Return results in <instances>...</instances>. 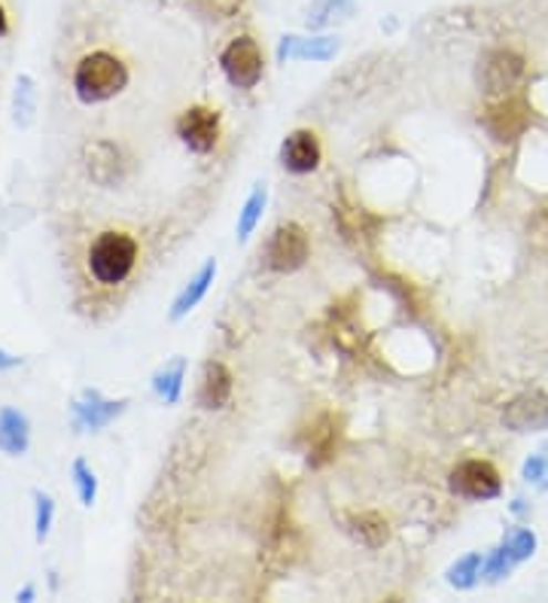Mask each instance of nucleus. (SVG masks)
Segmentation results:
<instances>
[{"label":"nucleus","mask_w":548,"mask_h":603,"mask_svg":"<svg viewBox=\"0 0 548 603\" xmlns=\"http://www.w3.org/2000/svg\"><path fill=\"white\" fill-rule=\"evenodd\" d=\"M128 68L120 55H113L107 49H95L73 68V95L80 104L92 108V104H104L122 95L128 89Z\"/></svg>","instance_id":"1"},{"label":"nucleus","mask_w":548,"mask_h":603,"mask_svg":"<svg viewBox=\"0 0 548 603\" xmlns=\"http://www.w3.org/2000/svg\"><path fill=\"white\" fill-rule=\"evenodd\" d=\"M137 254H141V247L134 242V235L122 229H107L89 244L85 268L101 287H120L137 266Z\"/></svg>","instance_id":"2"},{"label":"nucleus","mask_w":548,"mask_h":603,"mask_svg":"<svg viewBox=\"0 0 548 603\" xmlns=\"http://www.w3.org/2000/svg\"><path fill=\"white\" fill-rule=\"evenodd\" d=\"M219 71L226 76V83L231 89H241V92H250L256 85L262 83L266 76V55H262V47L256 43L254 37H235L229 47L219 52Z\"/></svg>","instance_id":"3"},{"label":"nucleus","mask_w":548,"mask_h":603,"mask_svg":"<svg viewBox=\"0 0 548 603\" xmlns=\"http://www.w3.org/2000/svg\"><path fill=\"white\" fill-rule=\"evenodd\" d=\"M268 272L275 275H292L311 259V238L299 223H280L278 229L271 232L262 251Z\"/></svg>","instance_id":"4"},{"label":"nucleus","mask_w":548,"mask_h":603,"mask_svg":"<svg viewBox=\"0 0 548 603\" xmlns=\"http://www.w3.org/2000/svg\"><path fill=\"white\" fill-rule=\"evenodd\" d=\"M448 488L451 494L461 500L485 503V500H497L503 494V479L490 460H463L448 472Z\"/></svg>","instance_id":"5"},{"label":"nucleus","mask_w":548,"mask_h":603,"mask_svg":"<svg viewBox=\"0 0 548 603\" xmlns=\"http://www.w3.org/2000/svg\"><path fill=\"white\" fill-rule=\"evenodd\" d=\"M174 129H177V137H180V144L189 153L207 156L219 144V110L205 108V104H193V108L183 110Z\"/></svg>","instance_id":"6"},{"label":"nucleus","mask_w":548,"mask_h":603,"mask_svg":"<svg viewBox=\"0 0 548 603\" xmlns=\"http://www.w3.org/2000/svg\"><path fill=\"white\" fill-rule=\"evenodd\" d=\"M128 406V399H110L95 387H85L80 397L73 399L71 421L80 433H97L120 418Z\"/></svg>","instance_id":"7"},{"label":"nucleus","mask_w":548,"mask_h":603,"mask_svg":"<svg viewBox=\"0 0 548 603\" xmlns=\"http://www.w3.org/2000/svg\"><path fill=\"white\" fill-rule=\"evenodd\" d=\"M503 427L511 433H542L548 430V394L524 390L503 409Z\"/></svg>","instance_id":"8"},{"label":"nucleus","mask_w":548,"mask_h":603,"mask_svg":"<svg viewBox=\"0 0 548 603\" xmlns=\"http://www.w3.org/2000/svg\"><path fill=\"white\" fill-rule=\"evenodd\" d=\"M524 76V59L515 55L509 49H497V52H487L482 64H478V83L487 95H506L509 89L518 85Z\"/></svg>","instance_id":"9"},{"label":"nucleus","mask_w":548,"mask_h":603,"mask_svg":"<svg viewBox=\"0 0 548 603\" xmlns=\"http://www.w3.org/2000/svg\"><path fill=\"white\" fill-rule=\"evenodd\" d=\"M320 162H323V146H320L317 132L296 129V132L283 137V144H280V165H283V171L302 177V174H311V171L320 168Z\"/></svg>","instance_id":"10"},{"label":"nucleus","mask_w":548,"mask_h":603,"mask_svg":"<svg viewBox=\"0 0 548 603\" xmlns=\"http://www.w3.org/2000/svg\"><path fill=\"white\" fill-rule=\"evenodd\" d=\"M341 40L335 34H320V37H296L287 34L278 47V61H317V64H327L339 55Z\"/></svg>","instance_id":"11"},{"label":"nucleus","mask_w":548,"mask_h":603,"mask_svg":"<svg viewBox=\"0 0 548 603\" xmlns=\"http://www.w3.org/2000/svg\"><path fill=\"white\" fill-rule=\"evenodd\" d=\"M217 272H219L217 259H207L205 266L198 268L193 278L183 284V290L177 293V299H174V305H170V311H168V317L174 320V324L186 320V317H189V314L205 302V296L210 293V287H214V280H217Z\"/></svg>","instance_id":"12"},{"label":"nucleus","mask_w":548,"mask_h":603,"mask_svg":"<svg viewBox=\"0 0 548 603\" xmlns=\"http://www.w3.org/2000/svg\"><path fill=\"white\" fill-rule=\"evenodd\" d=\"M85 174L101 186H113L122 181V150L113 141H95L85 146Z\"/></svg>","instance_id":"13"},{"label":"nucleus","mask_w":548,"mask_h":603,"mask_svg":"<svg viewBox=\"0 0 548 603\" xmlns=\"http://www.w3.org/2000/svg\"><path fill=\"white\" fill-rule=\"evenodd\" d=\"M231 390H235V381L229 369L223 362H207L198 385V406L205 411L226 409L231 402Z\"/></svg>","instance_id":"14"},{"label":"nucleus","mask_w":548,"mask_h":603,"mask_svg":"<svg viewBox=\"0 0 548 603\" xmlns=\"http://www.w3.org/2000/svg\"><path fill=\"white\" fill-rule=\"evenodd\" d=\"M28 446H31V421H28V415L3 406L0 409V451L7 458H22Z\"/></svg>","instance_id":"15"},{"label":"nucleus","mask_w":548,"mask_h":603,"mask_svg":"<svg viewBox=\"0 0 548 603\" xmlns=\"http://www.w3.org/2000/svg\"><path fill=\"white\" fill-rule=\"evenodd\" d=\"M186 369L189 362L186 357H170L165 366H158L156 375H153V394H156L165 406H177L183 397V387H186Z\"/></svg>","instance_id":"16"},{"label":"nucleus","mask_w":548,"mask_h":603,"mask_svg":"<svg viewBox=\"0 0 548 603\" xmlns=\"http://www.w3.org/2000/svg\"><path fill=\"white\" fill-rule=\"evenodd\" d=\"M266 207H268V186L266 183H256L254 193L247 195V202L238 211V223H235V238L238 242H250V235L256 232V226L262 223L266 217Z\"/></svg>","instance_id":"17"},{"label":"nucleus","mask_w":548,"mask_h":603,"mask_svg":"<svg viewBox=\"0 0 548 603\" xmlns=\"http://www.w3.org/2000/svg\"><path fill=\"white\" fill-rule=\"evenodd\" d=\"M485 576V555L482 552H466L445 570V582L457 592H469Z\"/></svg>","instance_id":"18"},{"label":"nucleus","mask_w":548,"mask_h":603,"mask_svg":"<svg viewBox=\"0 0 548 603\" xmlns=\"http://www.w3.org/2000/svg\"><path fill=\"white\" fill-rule=\"evenodd\" d=\"M351 524L353 536H356L363 545H369V549H378V545L387 543L390 528L387 521L381 519L378 512H360V515H353Z\"/></svg>","instance_id":"19"},{"label":"nucleus","mask_w":548,"mask_h":603,"mask_svg":"<svg viewBox=\"0 0 548 603\" xmlns=\"http://www.w3.org/2000/svg\"><path fill=\"white\" fill-rule=\"evenodd\" d=\"M511 120L524 122L521 104H515V101H506V104H499V108L490 110L487 129L494 132V137H497V141H511L515 134L521 132V125H511Z\"/></svg>","instance_id":"20"},{"label":"nucleus","mask_w":548,"mask_h":603,"mask_svg":"<svg viewBox=\"0 0 548 603\" xmlns=\"http://www.w3.org/2000/svg\"><path fill=\"white\" fill-rule=\"evenodd\" d=\"M71 479H73V488H76V497H80V503H83L85 509L95 507L97 476H95V470H92V467H89L83 458H76L71 463Z\"/></svg>","instance_id":"21"},{"label":"nucleus","mask_w":548,"mask_h":603,"mask_svg":"<svg viewBox=\"0 0 548 603\" xmlns=\"http://www.w3.org/2000/svg\"><path fill=\"white\" fill-rule=\"evenodd\" d=\"M34 108H37V89L31 76H19L15 83V98H12V113H15V122L19 125H31L34 120Z\"/></svg>","instance_id":"22"},{"label":"nucleus","mask_w":548,"mask_h":603,"mask_svg":"<svg viewBox=\"0 0 548 603\" xmlns=\"http://www.w3.org/2000/svg\"><path fill=\"white\" fill-rule=\"evenodd\" d=\"M499 545L509 552V558L515 561V564H521V561H527V558H534L536 533L527 531V528H511V531H506V536H503V543Z\"/></svg>","instance_id":"23"},{"label":"nucleus","mask_w":548,"mask_h":603,"mask_svg":"<svg viewBox=\"0 0 548 603\" xmlns=\"http://www.w3.org/2000/svg\"><path fill=\"white\" fill-rule=\"evenodd\" d=\"M52 521H55V500L46 491H34V540L37 543H46L49 531H52Z\"/></svg>","instance_id":"24"},{"label":"nucleus","mask_w":548,"mask_h":603,"mask_svg":"<svg viewBox=\"0 0 548 603\" xmlns=\"http://www.w3.org/2000/svg\"><path fill=\"white\" fill-rule=\"evenodd\" d=\"M353 7V0H317L311 12H308V24L311 28H327L332 19H339L341 12H348Z\"/></svg>","instance_id":"25"},{"label":"nucleus","mask_w":548,"mask_h":603,"mask_svg":"<svg viewBox=\"0 0 548 603\" xmlns=\"http://www.w3.org/2000/svg\"><path fill=\"white\" fill-rule=\"evenodd\" d=\"M521 476L527 484L548 488V451H536V454H530V458L524 460Z\"/></svg>","instance_id":"26"},{"label":"nucleus","mask_w":548,"mask_h":603,"mask_svg":"<svg viewBox=\"0 0 548 603\" xmlns=\"http://www.w3.org/2000/svg\"><path fill=\"white\" fill-rule=\"evenodd\" d=\"M511 568H515V561H511L509 552H506L503 545H497L490 555H485V580L487 582L506 580V576L511 573Z\"/></svg>","instance_id":"27"},{"label":"nucleus","mask_w":548,"mask_h":603,"mask_svg":"<svg viewBox=\"0 0 548 603\" xmlns=\"http://www.w3.org/2000/svg\"><path fill=\"white\" fill-rule=\"evenodd\" d=\"M15 366H22V357H15L7 348H0V372H10Z\"/></svg>","instance_id":"28"},{"label":"nucleus","mask_w":548,"mask_h":603,"mask_svg":"<svg viewBox=\"0 0 548 603\" xmlns=\"http://www.w3.org/2000/svg\"><path fill=\"white\" fill-rule=\"evenodd\" d=\"M15 601H22V603L37 601V589H34V585H31V582H28V585H22V589L15 592Z\"/></svg>","instance_id":"29"},{"label":"nucleus","mask_w":548,"mask_h":603,"mask_svg":"<svg viewBox=\"0 0 548 603\" xmlns=\"http://www.w3.org/2000/svg\"><path fill=\"white\" fill-rule=\"evenodd\" d=\"M7 31H10V19H7V10L0 7V40L7 37Z\"/></svg>","instance_id":"30"}]
</instances>
